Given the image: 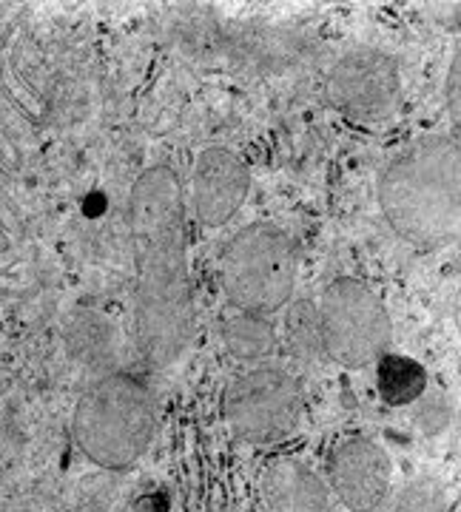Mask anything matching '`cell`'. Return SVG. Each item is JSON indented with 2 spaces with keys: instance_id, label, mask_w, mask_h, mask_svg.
Here are the masks:
<instances>
[{
  "instance_id": "9a60e30c",
  "label": "cell",
  "mask_w": 461,
  "mask_h": 512,
  "mask_svg": "<svg viewBox=\"0 0 461 512\" xmlns=\"http://www.w3.org/2000/svg\"><path fill=\"white\" fill-rule=\"evenodd\" d=\"M69 345L74 356H80L89 365H106L109 350H114V336L109 325L97 313H77L69 322Z\"/></svg>"
},
{
  "instance_id": "9c48e42d",
  "label": "cell",
  "mask_w": 461,
  "mask_h": 512,
  "mask_svg": "<svg viewBox=\"0 0 461 512\" xmlns=\"http://www.w3.org/2000/svg\"><path fill=\"white\" fill-rule=\"evenodd\" d=\"M222 49L242 69L265 77L294 74L314 60V43L294 29L268 23H240L222 29Z\"/></svg>"
},
{
  "instance_id": "52a82bcc",
  "label": "cell",
  "mask_w": 461,
  "mask_h": 512,
  "mask_svg": "<svg viewBox=\"0 0 461 512\" xmlns=\"http://www.w3.org/2000/svg\"><path fill=\"white\" fill-rule=\"evenodd\" d=\"M325 100L353 126H379L402 106V72L382 49H353L331 66Z\"/></svg>"
},
{
  "instance_id": "e0dca14e",
  "label": "cell",
  "mask_w": 461,
  "mask_h": 512,
  "mask_svg": "<svg viewBox=\"0 0 461 512\" xmlns=\"http://www.w3.org/2000/svg\"><path fill=\"white\" fill-rule=\"evenodd\" d=\"M447 94H450V111H453V120L459 123V57H453V72H450Z\"/></svg>"
},
{
  "instance_id": "5bb4252c",
  "label": "cell",
  "mask_w": 461,
  "mask_h": 512,
  "mask_svg": "<svg viewBox=\"0 0 461 512\" xmlns=\"http://www.w3.org/2000/svg\"><path fill=\"white\" fill-rule=\"evenodd\" d=\"M282 333H285V345L299 362H322L325 359L322 328H319L314 299L302 296V299H291L285 305V330Z\"/></svg>"
},
{
  "instance_id": "2e32d148",
  "label": "cell",
  "mask_w": 461,
  "mask_h": 512,
  "mask_svg": "<svg viewBox=\"0 0 461 512\" xmlns=\"http://www.w3.org/2000/svg\"><path fill=\"white\" fill-rule=\"evenodd\" d=\"M393 512H447V495L436 478H413L396 498Z\"/></svg>"
},
{
  "instance_id": "277c9868",
  "label": "cell",
  "mask_w": 461,
  "mask_h": 512,
  "mask_svg": "<svg viewBox=\"0 0 461 512\" xmlns=\"http://www.w3.org/2000/svg\"><path fill=\"white\" fill-rule=\"evenodd\" d=\"M296 279L294 239L271 222L242 228L220 256V288L240 313L274 316L294 299Z\"/></svg>"
},
{
  "instance_id": "7a4b0ae2",
  "label": "cell",
  "mask_w": 461,
  "mask_h": 512,
  "mask_svg": "<svg viewBox=\"0 0 461 512\" xmlns=\"http://www.w3.org/2000/svg\"><path fill=\"white\" fill-rule=\"evenodd\" d=\"M379 205L390 228L422 251L459 239L461 151L453 137H422L393 157L379 180Z\"/></svg>"
},
{
  "instance_id": "6da1fadb",
  "label": "cell",
  "mask_w": 461,
  "mask_h": 512,
  "mask_svg": "<svg viewBox=\"0 0 461 512\" xmlns=\"http://www.w3.org/2000/svg\"><path fill=\"white\" fill-rule=\"evenodd\" d=\"M129 231L137 350L148 367L160 370L174 365L194 336L183 185L168 165H151L131 185Z\"/></svg>"
},
{
  "instance_id": "3957f363",
  "label": "cell",
  "mask_w": 461,
  "mask_h": 512,
  "mask_svg": "<svg viewBox=\"0 0 461 512\" xmlns=\"http://www.w3.org/2000/svg\"><path fill=\"white\" fill-rule=\"evenodd\" d=\"M157 427L154 390L131 370H106L74 404L77 450L103 470H129L146 456Z\"/></svg>"
},
{
  "instance_id": "8992f818",
  "label": "cell",
  "mask_w": 461,
  "mask_h": 512,
  "mask_svg": "<svg viewBox=\"0 0 461 512\" xmlns=\"http://www.w3.org/2000/svg\"><path fill=\"white\" fill-rule=\"evenodd\" d=\"M302 384L291 370L257 365L242 370L225 390L222 413L234 436L257 447L291 439L302 424Z\"/></svg>"
},
{
  "instance_id": "30bf717a",
  "label": "cell",
  "mask_w": 461,
  "mask_h": 512,
  "mask_svg": "<svg viewBox=\"0 0 461 512\" xmlns=\"http://www.w3.org/2000/svg\"><path fill=\"white\" fill-rule=\"evenodd\" d=\"M251 171L240 154L228 148H205L194 163L191 174V197L197 220L208 228H222L231 222L248 200Z\"/></svg>"
},
{
  "instance_id": "ba28073f",
  "label": "cell",
  "mask_w": 461,
  "mask_h": 512,
  "mask_svg": "<svg viewBox=\"0 0 461 512\" xmlns=\"http://www.w3.org/2000/svg\"><path fill=\"white\" fill-rule=\"evenodd\" d=\"M333 495L351 512H376L390 493L393 461L382 444L368 436L336 441L328 456Z\"/></svg>"
},
{
  "instance_id": "7c38bea8",
  "label": "cell",
  "mask_w": 461,
  "mask_h": 512,
  "mask_svg": "<svg viewBox=\"0 0 461 512\" xmlns=\"http://www.w3.org/2000/svg\"><path fill=\"white\" fill-rule=\"evenodd\" d=\"M222 348L228 350L237 362H262L277 353V328L271 316L257 313H234L220 325Z\"/></svg>"
},
{
  "instance_id": "8fae6325",
  "label": "cell",
  "mask_w": 461,
  "mask_h": 512,
  "mask_svg": "<svg viewBox=\"0 0 461 512\" xmlns=\"http://www.w3.org/2000/svg\"><path fill=\"white\" fill-rule=\"evenodd\" d=\"M259 501L265 512H333L331 490L294 456H274L259 473Z\"/></svg>"
},
{
  "instance_id": "4fadbf2b",
  "label": "cell",
  "mask_w": 461,
  "mask_h": 512,
  "mask_svg": "<svg viewBox=\"0 0 461 512\" xmlns=\"http://www.w3.org/2000/svg\"><path fill=\"white\" fill-rule=\"evenodd\" d=\"M376 390L390 407H407L427 390V370L410 356L385 353L376 362Z\"/></svg>"
},
{
  "instance_id": "5b68a950",
  "label": "cell",
  "mask_w": 461,
  "mask_h": 512,
  "mask_svg": "<svg viewBox=\"0 0 461 512\" xmlns=\"http://www.w3.org/2000/svg\"><path fill=\"white\" fill-rule=\"evenodd\" d=\"M325 359L336 365H376L390 348V313L379 293L356 276H336L316 302Z\"/></svg>"
}]
</instances>
